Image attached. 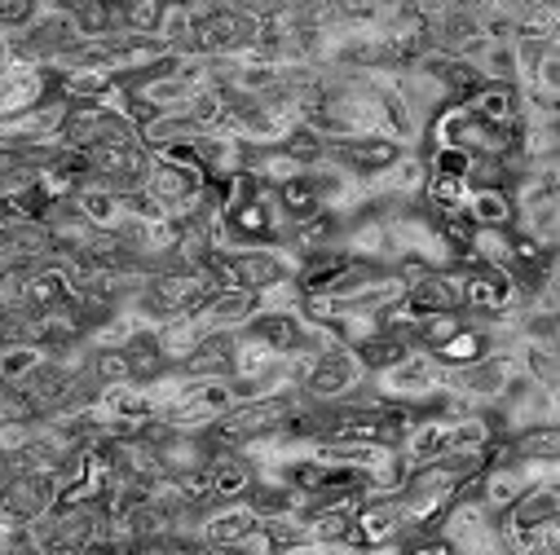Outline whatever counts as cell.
I'll use <instances>...</instances> for the list:
<instances>
[{
    "mask_svg": "<svg viewBox=\"0 0 560 555\" xmlns=\"http://www.w3.org/2000/svg\"><path fill=\"white\" fill-rule=\"evenodd\" d=\"M406 155V146H397V142H388V137H380V132H362V137H340V142H327V168H336L345 181H353V186H375L397 160Z\"/></svg>",
    "mask_w": 560,
    "mask_h": 555,
    "instance_id": "cell-2",
    "label": "cell"
},
{
    "mask_svg": "<svg viewBox=\"0 0 560 555\" xmlns=\"http://www.w3.org/2000/svg\"><path fill=\"white\" fill-rule=\"evenodd\" d=\"M208 476H212V498L217 503H238L252 489L256 468L247 463V454H217L208 463Z\"/></svg>",
    "mask_w": 560,
    "mask_h": 555,
    "instance_id": "cell-15",
    "label": "cell"
},
{
    "mask_svg": "<svg viewBox=\"0 0 560 555\" xmlns=\"http://www.w3.org/2000/svg\"><path fill=\"white\" fill-rule=\"evenodd\" d=\"M208 331L195 322V318H173V322H164V327H155V340H160V349H164V357H168V366H177V362H186L195 349H199V340H203Z\"/></svg>",
    "mask_w": 560,
    "mask_h": 555,
    "instance_id": "cell-20",
    "label": "cell"
},
{
    "mask_svg": "<svg viewBox=\"0 0 560 555\" xmlns=\"http://www.w3.org/2000/svg\"><path fill=\"white\" fill-rule=\"evenodd\" d=\"M446 454H451V424L446 420H419L401 441V459L410 468H429Z\"/></svg>",
    "mask_w": 560,
    "mask_h": 555,
    "instance_id": "cell-11",
    "label": "cell"
},
{
    "mask_svg": "<svg viewBox=\"0 0 560 555\" xmlns=\"http://www.w3.org/2000/svg\"><path fill=\"white\" fill-rule=\"evenodd\" d=\"M273 208H278V216H283L288 229H296V225L314 221L318 212H327V208L318 203V194H314V186H310L305 173H301L296 181H288V186H278V190H273Z\"/></svg>",
    "mask_w": 560,
    "mask_h": 555,
    "instance_id": "cell-17",
    "label": "cell"
},
{
    "mask_svg": "<svg viewBox=\"0 0 560 555\" xmlns=\"http://www.w3.org/2000/svg\"><path fill=\"white\" fill-rule=\"evenodd\" d=\"M464 216L477 229H512L516 225V208H512L508 190H468Z\"/></svg>",
    "mask_w": 560,
    "mask_h": 555,
    "instance_id": "cell-18",
    "label": "cell"
},
{
    "mask_svg": "<svg viewBox=\"0 0 560 555\" xmlns=\"http://www.w3.org/2000/svg\"><path fill=\"white\" fill-rule=\"evenodd\" d=\"M80 555H124V546H119V542H106V538H97V542H89Z\"/></svg>",
    "mask_w": 560,
    "mask_h": 555,
    "instance_id": "cell-22",
    "label": "cell"
},
{
    "mask_svg": "<svg viewBox=\"0 0 560 555\" xmlns=\"http://www.w3.org/2000/svg\"><path fill=\"white\" fill-rule=\"evenodd\" d=\"M468 110L481 119V123H494V128H508V123H516L521 115H525V97H521V88L516 84H481V93L468 102Z\"/></svg>",
    "mask_w": 560,
    "mask_h": 555,
    "instance_id": "cell-12",
    "label": "cell"
},
{
    "mask_svg": "<svg viewBox=\"0 0 560 555\" xmlns=\"http://www.w3.org/2000/svg\"><path fill=\"white\" fill-rule=\"evenodd\" d=\"M243 507H252L256 520H278V516H296L301 511V494H292L283 481H273V476H260L252 481V489L238 498Z\"/></svg>",
    "mask_w": 560,
    "mask_h": 555,
    "instance_id": "cell-13",
    "label": "cell"
},
{
    "mask_svg": "<svg viewBox=\"0 0 560 555\" xmlns=\"http://www.w3.org/2000/svg\"><path fill=\"white\" fill-rule=\"evenodd\" d=\"M490 353H499V344H494V331L490 327H477V322H464L438 353H433V362L442 366V370H464V366H477V362H486Z\"/></svg>",
    "mask_w": 560,
    "mask_h": 555,
    "instance_id": "cell-8",
    "label": "cell"
},
{
    "mask_svg": "<svg viewBox=\"0 0 560 555\" xmlns=\"http://www.w3.org/2000/svg\"><path fill=\"white\" fill-rule=\"evenodd\" d=\"M260 529V520L252 516V507L243 503H217L203 520H199V538L217 551H230V546H243L252 533Z\"/></svg>",
    "mask_w": 560,
    "mask_h": 555,
    "instance_id": "cell-7",
    "label": "cell"
},
{
    "mask_svg": "<svg viewBox=\"0 0 560 555\" xmlns=\"http://www.w3.org/2000/svg\"><path fill=\"white\" fill-rule=\"evenodd\" d=\"M362 379H366V375L358 370V362H353L349 349L323 344L318 357H314V366H310V379L301 383V392H305L310 401H318V405H336V401H345Z\"/></svg>",
    "mask_w": 560,
    "mask_h": 555,
    "instance_id": "cell-3",
    "label": "cell"
},
{
    "mask_svg": "<svg viewBox=\"0 0 560 555\" xmlns=\"http://www.w3.org/2000/svg\"><path fill=\"white\" fill-rule=\"evenodd\" d=\"M353 362H358V370L366 375V379H380V375H388L393 366H401L415 349L401 340V335H388V331H371L366 340H358L353 349Z\"/></svg>",
    "mask_w": 560,
    "mask_h": 555,
    "instance_id": "cell-9",
    "label": "cell"
},
{
    "mask_svg": "<svg viewBox=\"0 0 560 555\" xmlns=\"http://www.w3.org/2000/svg\"><path fill=\"white\" fill-rule=\"evenodd\" d=\"M71 203H75L80 221H84L89 229H97V234H115V229L124 225V203H119V194L106 190V186H84V190L71 194Z\"/></svg>",
    "mask_w": 560,
    "mask_h": 555,
    "instance_id": "cell-14",
    "label": "cell"
},
{
    "mask_svg": "<svg viewBox=\"0 0 560 555\" xmlns=\"http://www.w3.org/2000/svg\"><path fill=\"white\" fill-rule=\"evenodd\" d=\"M67 14H71L75 40H110V36H119L115 0H75V5H67Z\"/></svg>",
    "mask_w": 560,
    "mask_h": 555,
    "instance_id": "cell-16",
    "label": "cell"
},
{
    "mask_svg": "<svg viewBox=\"0 0 560 555\" xmlns=\"http://www.w3.org/2000/svg\"><path fill=\"white\" fill-rule=\"evenodd\" d=\"M472 160L477 155H468V151H459V146H438V151H429V173L433 177H455V181H464L468 186V173H472Z\"/></svg>",
    "mask_w": 560,
    "mask_h": 555,
    "instance_id": "cell-21",
    "label": "cell"
},
{
    "mask_svg": "<svg viewBox=\"0 0 560 555\" xmlns=\"http://www.w3.org/2000/svg\"><path fill=\"white\" fill-rule=\"evenodd\" d=\"M221 283L234 287V292H247V296H269L283 283H292V269L296 260L283 251V247H247V251H221L212 256Z\"/></svg>",
    "mask_w": 560,
    "mask_h": 555,
    "instance_id": "cell-1",
    "label": "cell"
},
{
    "mask_svg": "<svg viewBox=\"0 0 560 555\" xmlns=\"http://www.w3.org/2000/svg\"><path fill=\"white\" fill-rule=\"evenodd\" d=\"M446 379V370L429 357V353H410L401 366H393L388 375L375 379L380 397L384 401H397V405H415V401H424L429 392H438Z\"/></svg>",
    "mask_w": 560,
    "mask_h": 555,
    "instance_id": "cell-5",
    "label": "cell"
},
{
    "mask_svg": "<svg viewBox=\"0 0 560 555\" xmlns=\"http://www.w3.org/2000/svg\"><path fill=\"white\" fill-rule=\"evenodd\" d=\"M164 10H168V5H160V0H119L115 19H119V32H124V36H155V40H160Z\"/></svg>",
    "mask_w": 560,
    "mask_h": 555,
    "instance_id": "cell-19",
    "label": "cell"
},
{
    "mask_svg": "<svg viewBox=\"0 0 560 555\" xmlns=\"http://www.w3.org/2000/svg\"><path fill=\"white\" fill-rule=\"evenodd\" d=\"M238 335L265 344L278 362L292 357V353H305V349H314V344H323V335H314V331L296 318V309H260Z\"/></svg>",
    "mask_w": 560,
    "mask_h": 555,
    "instance_id": "cell-4",
    "label": "cell"
},
{
    "mask_svg": "<svg viewBox=\"0 0 560 555\" xmlns=\"http://www.w3.org/2000/svg\"><path fill=\"white\" fill-rule=\"evenodd\" d=\"M260 314V296H247V292H234V287H221V292H212L190 318L208 331V335H217V331H225V335H234V331H243L252 318Z\"/></svg>",
    "mask_w": 560,
    "mask_h": 555,
    "instance_id": "cell-6",
    "label": "cell"
},
{
    "mask_svg": "<svg viewBox=\"0 0 560 555\" xmlns=\"http://www.w3.org/2000/svg\"><path fill=\"white\" fill-rule=\"evenodd\" d=\"M119 353H124V362H128L132 383H151V379H160V375L173 370L168 357H164V349H160V340H155V327H137V331L124 340Z\"/></svg>",
    "mask_w": 560,
    "mask_h": 555,
    "instance_id": "cell-10",
    "label": "cell"
}]
</instances>
